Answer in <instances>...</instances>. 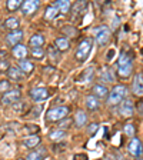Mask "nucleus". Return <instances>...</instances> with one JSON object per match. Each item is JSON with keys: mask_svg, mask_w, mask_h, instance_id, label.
Wrapping results in <instances>:
<instances>
[{"mask_svg": "<svg viewBox=\"0 0 143 160\" xmlns=\"http://www.w3.org/2000/svg\"><path fill=\"white\" fill-rule=\"evenodd\" d=\"M99 80L103 83H113L115 82V72L113 69L105 66L99 70Z\"/></svg>", "mask_w": 143, "mask_h": 160, "instance_id": "f8f14e48", "label": "nucleus"}, {"mask_svg": "<svg viewBox=\"0 0 143 160\" xmlns=\"http://www.w3.org/2000/svg\"><path fill=\"white\" fill-rule=\"evenodd\" d=\"M123 160H127V159H123Z\"/></svg>", "mask_w": 143, "mask_h": 160, "instance_id": "de8ad7c7", "label": "nucleus"}, {"mask_svg": "<svg viewBox=\"0 0 143 160\" xmlns=\"http://www.w3.org/2000/svg\"><path fill=\"white\" fill-rule=\"evenodd\" d=\"M132 73H133V63L125 64V66H117V74L122 79H127Z\"/></svg>", "mask_w": 143, "mask_h": 160, "instance_id": "4be33fe9", "label": "nucleus"}, {"mask_svg": "<svg viewBox=\"0 0 143 160\" xmlns=\"http://www.w3.org/2000/svg\"><path fill=\"white\" fill-rule=\"evenodd\" d=\"M54 47H56L59 52H64V50H67L70 47V40L64 36L57 37V39L54 40Z\"/></svg>", "mask_w": 143, "mask_h": 160, "instance_id": "393cba45", "label": "nucleus"}, {"mask_svg": "<svg viewBox=\"0 0 143 160\" xmlns=\"http://www.w3.org/2000/svg\"><path fill=\"white\" fill-rule=\"evenodd\" d=\"M44 44V37L42 36V34L36 33L33 34V36L29 39V46L32 47V49H37V47H42Z\"/></svg>", "mask_w": 143, "mask_h": 160, "instance_id": "bb28decb", "label": "nucleus"}, {"mask_svg": "<svg viewBox=\"0 0 143 160\" xmlns=\"http://www.w3.org/2000/svg\"><path fill=\"white\" fill-rule=\"evenodd\" d=\"M127 150H129V153L133 157H142V154H143L142 142H140L137 137H132L129 144H127Z\"/></svg>", "mask_w": 143, "mask_h": 160, "instance_id": "423d86ee", "label": "nucleus"}, {"mask_svg": "<svg viewBox=\"0 0 143 160\" xmlns=\"http://www.w3.org/2000/svg\"><path fill=\"white\" fill-rule=\"evenodd\" d=\"M50 93L46 87H36V89L30 90V97L33 102H43V100L49 99Z\"/></svg>", "mask_w": 143, "mask_h": 160, "instance_id": "9b49d317", "label": "nucleus"}, {"mask_svg": "<svg viewBox=\"0 0 143 160\" xmlns=\"http://www.w3.org/2000/svg\"><path fill=\"white\" fill-rule=\"evenodd\" d=\"M84 104H86V109L90 110V112H96L100 107V100L96 99L93 94H87L84 97Z\"/></svg>", "mask_w": 143, "mask_h": 160, "instance_id": "2eb2a0df", "label": "nucleus"}, {"mask_svg": "<svg viewBox=\"0 0 143 160\" xmlns=\"http://www.w3.org/2000/svg\"><path fill=\"white\" fill-rule=\"evenodd\" d=\"M132 93L137 97H143V73H136L132 82Z\"/></svg>", "mask_w": 143, "mask_h": 160, "instance_id": "1a4fd4ad", "label": "nucleus"}, {"mask_svg": "<svg viewBox=\"0 0 143 160\" xmlns=\"http://www.w3.org/2000/svg\"><path fill=\"white\" fill-rule=\"evenodd\" d=\"M73 123L76 127H84L87 123V114L86 112L83 110H77L76 114H74V119H73Z\"/></svg>", "mask_w": 143, "mask_h": 160, "instance_id": "aec40b11", "label": "nucleus"}, {"mask_svg": "<svg viewBox=\"0 0 143 160\" xmlns=\"http://www.w3.org/2000/svg\"><path fill=\"white\" fill-rule=\"evenodd\" d=\"M26 130H27V132H30L32 134H34V133H37V132H39V126H36V124H29V126L26 127Z\"/></svg>", "mask_w": 143, "mask_h": 160, "instance_id": "a19ab883", "label": "nucleus"}, {"mask_svg": "<svg viewBox=\"0 0 143 160\" xmlns=\"http://www.w3.org/2000/svg\"><path fill=\"white\" fill-rule=\"evenodd\" d=\"M44 73H47V74H52L54 72V67L53 66H44Z\"/></svg>", "mask_w": 143, "mask_h": 160, "instance_id": "37998d69", "label": "nucleus"}, {"mask_svg": "<svg viewBox=\"0 0 143 160\" xmlns=\"http://www.w3.org/2000/svg\"><path fill=\"white\" fill-rule=\"evenodd\" d=\"M93 36H94V42H96L97 46L103 47L109 43L110 37H112V32H110V29L107 26L102 24V26L96 27V29L93 30Z\"/></svg>", "mask_w": 143, "mask_h": 160, "instance_id": "7ed1b4c3", "label": "nucleus"}, {"mask_svg": "<svg viewBox=\"0 0 143 160\" xmlns=\"http://www.w3.org/2000/svg\"><path fill=\"white\" fill-rule=\"evenodd\" d=\"M23 39V30H14V32H9V34L6 36V43L9 46H16L20 43V40Z\"/></svg>", "mask_w": 143, "mask_h": 160, "instance_id": "ddd939ff", "label": "nucleus"}, {"mask_svg": "<svg viewBox=\"0 0 143 160\" xmlns=\"http://www.w3.org/2000/svg\"><path fill=\"white\" fill-rule=\"evenodd\" d=\"M93 74H94V67L89 66L87 69H84L83 73L79 76V83H87V82H92Z\"/></svg>", "mask_w": 143, "mask_h": 160, "instance_id": "5701e85b", "label": "nucleus"}, {"mask_svg": "<svg viewBox=\"0 0 143 160\" xmlns=\"http://www.w3.org/2000/svg\"><path fill=\"white\" fill-rule=\"evenodd\" d=\"M66 147H67L66 143H62V142H60V143H57V144H54L53 146V152L54 153H62L63 149H66Z\"/></svg>", "mask_w": 143, "mask_h": 160, "instance_id": "ea45409f", "label": "nucleus"}, {"mask_svg": "<svg viewBox=\"0 0 143 160\" xmlns=\"http://www.w3.org/2000/svg\"><path fill=\"white\" fill-rule=\"evenodd\" d=\"M46 156H47V149L44 146H40L37 150L27 154L26 160H43Z\"/></svg>", "mask_w": 143, "mask_h": 160, "instance_id": "f3484780", "label": "nucleus"}, {"mask_svg": "<svg viewBox=\"0 0 143 160\" xmlns=\"http://www.w3.org/2000/svg\"><path fill=\"white\" fill-rule=\"evenodd\" d=\"M97 130H99V124L97 123H90L89 126H87V134H89V136H93Z\"/></svg>", "mask_w": 143, "mask_h": 160, "instance_id": "e433bc0d", "label": "nucleus"}, {"mask_svg": "<svg viewBox=\"0 0 143 160\" xmlns=\"http://www.w3.org/2000/svg\"><path fill=\"white\" fill-rule=\"evenodd\" d=\"M3 27H4V29H7L9 32H14V30H19V27H20V20L17 19V17H14V16H10V17H7V19L4 20Z\"/></svg>", "mask_w": 143, "mask_h": 160, "instance_id": "a211bd4d", "label": "nucleus"}, {"mask_svg": "<svg viewBox=\"0 0 143 160\" xmlns=\"http://www.w3.org/2000/svg\"><path fill=\"white\" fill-rule=\"evenodd\" d=\"M19 70L22 72L23 74H29V73H32L33 72V69H34V64L30 62V60H27V59H23V60H19Z\"/></svg>", "mask_w": 143, "mask_h": 160, "instance_id": "412c9836", "label": "nucleus"}, {"mask_svg": "<svg viewBox=\"0 0 143 160\" xmlns=\"http://www.w3.org/2000/svg\"><path fill=\"white\" fill-rule=\"evenodd\" d=\"M137 113H139L140 116H143V100L140 103H137Z\"/></svg>", "mask_w": 143, "mask_h": 160, "instance_id": "c03bdc74", "label": "nucleus"}, {"mask_svg": "<svg viewBox=\"0 0 143 160\" xmlns=\"http://www.w3.org/2000/svg\"><path fill=\"white\" fill-rule=\"evenodd\" d=\"M74 160H87V157L84 154H76L74 156Z\"/></svg>", "mask_w": 143, "mask_h": 160, "instance_id": "a18cd8bd", "label": "nucleus"}, {"mask_svg": "<svg viewBox=\"0 0 143 160\" xmlns=\"http://www.w3.org/2000/svg\"><path fill=\"white\" fill-rule=\"evenodd\" d=\"M9 67H10V64L7 60L0 59V73H6L7 70H9Z\"/></svg>", "mask_w": 143, "mask_h": 160, "instance_id": "58836bf2", "label": "nucleus"}, {"mask_svg": "<svg viewBox=\"0 0 143 160\" xmlns=\"http://www.w3.org/2000/svg\"><path fill=\"white\" fill-rule=\"evenodd\" d=\"M66 137H67V132H64V130H60V129L53 130V132H50V134H49V139H52L54 143H56V142H57V143L63 142Z\"/></svg>", "mask_w": 143, "mask_h": 160, "instance_id": "a878e982", "label": "nucleus"}, {"mask_svg": "<svg viewBox=\"0 0 143 160\" xmlns=\"http://www.w3.org/2000/svg\"><path fill=\"white\" fill-rule=\"evenodd\" d=\"M39 6H40L39 0H26V2L22 3L20 10H22V13H23L24 16H30V14L36 13L37 9H39Z\"/></svg>", "mask_w": 143, "mask_h": 160, "instance_id": "6e6552de", "label": "nucleus"}, {"mask_svg": "<svg viewBox=\"0 0 143 160\" xmlns=\"http://www.w3.org/2000/svg\"><path fill=\"white\" fill-rule=\"evenodd\" d=\"M57 14H59V10H57L54 6H49L46 9V12H44L43 17H44V20H53L57 17Z\"/></svg>", "mask_w": 143, "mask_h": 160, "instance_id": "c85d7f7f", "label": "nucleus"}, {"mask_svg": "<svg viewBox=\"0 0 143 160\" xmlns=\"http://www.w3.org/2000/svg\"><path fill=\"white\" fill-rule=\"evenodd\" d=\"M47 57H49L53 63H57L60 60V52L54 46H50L49 49H47Z\"/></svg>", "mask_w": 143, "mask_h": 160, "instance_id": "cd10ccee", "label": "nucleus"}, {"mask_svg": "<svg viewBox=\"0 0 143 160\" xmlns=\"http://www.w3.org/2000/svg\"><path fill=\"white\" fill-rule=\"evenodd\" d=\"M57 10H59V13H69V10L72 9V3H70L69 0H56L53 4Z\"/></svg>", "mask_w": 143, "mask_h": 160, "instance_id": "b1692460", "label": "nucleus"}, {"mask_svg": "<svg viewBox=\"0 0 143 160\" xmlns=\"http://www.w3.org/2000/svg\"><path fill=\"white\" fill-rule=\"evenodd\" d=\"M125 134L129 137H135V132H136V127H135L133 123H126L125 124V129H123Z\"/></svg>", "mask_w": 143, "mask_h": 160, "instance_id": "473e14b6", "label": "nucleus"}, {"mask_svg": "<svg viewBox=\"0 0 143 160\" xmlns=\"http://www.w3.org/2000/svg\"><path fill=\"white\" fill-rule=\"evenodd\" d=\"M135 160H143L142 157H135Z\"/></svg>", "mask_w": 143, "mask_h": 160, "instance_id": "49530a36", "label": "nucleus"}, {"mask_svg": "<svg viewBox=\"0 0 143 160\" xmlns=\"http://www.w3.org/2000/svg\"><path fill=\"white\" fill-rule=\"evenodd\" d=\"M62 32H63L64 34H70V36H77V30L74 29L73 26H66L62 29Z\"/></svg>", "mask_w": 143, "mask_h": 160, "instance_id": "c9c22d12", "label": "nucleus"}, {"mask_svg": "<svg viewBox=\"0 0 143 160\" xmlns=\"http://www.w3.org/2000/svg\"><path fill=\"white\" fill-rule=\"evenodd\" d=\"M10 90V82L7 79H3L0 80V93H2V96H3L4 93H7Z\"/></svg>", "mask_w": 143, "mask_h": 160, "instance_id": "f704fd0d", "label": "nucleus"}, {"mask_svg": "<svg viewBox=\"0 0 143 160\" xmlns=\"http://www.w3.org/2000/svg\"><path fill=\"white\" fill-rule=\"evenodd\" d=\"M69 114V107L67 106H57V107H53V109H50L49 112L46 113V120L47 122H56L59 123L60 120H63L67 117Z\"/></svg>", "mask_w": 143, "mask_h": 160, "instance_id": "20e7f679", "label": "nucleus"}, {"mask_svg": "<svg viewBox=\"0 0 143 160\" xmlns=\"http://www.w3.org/2000/svg\"><path fill=\"white\" fill-rule=\"evenodd\" d=\"M20 97H22V93H20L19 89H10L7 93H4L3 96L0 97V102H2V104H4V106H9V104L13 106L14 103H17L20 100Z\"/></svg>", "mask_w": 143, "mask_h": 160, "instance_id": "39448f33", "label": "nucleus"}, {"mask_svg": "<svg viewBox=\"0 0 143 160\" xmlns=\"http://www.w3.org/2000/svg\"><path fill=\"white\" fill-rule=\"evenodd\" d=\"M119 114L123 117H132L135 114V103L130 99L123 100L119 104Z\"/></svg>", "mask_w": 143, "mask_h": 160, "instance_id": "0eeeda50", "label": "nucleus"}, {"mask_svg": "<svg viewBox=\"0 0 143 160\" xmlns=\"http://www.w3.org/2000/svg\"><path fill=\"white\" fill-rule=\"evenodd\" d=\"M92 94L99 100H107L109 89H107V86L103 83H96V84H93V87H92Z\"/></svg>", "mask_w": 143, "mask_h": 160, "instance_id": "9d476101", "label": "nucleus"}, {"mask_svg": "<svg viewBox=\"0 0 143 160\" xmlns=\"http://www.w3.org/2000/svg\"><path fill=\"white\" fill-rule=\"evenodd\" d=\"M27 53H29L27 47L24 46V44H22V43L16 44V46H14L13 49H12V54H13V57H16V59H19V60L26 59Z\"/></svg>", "mask_w": 143, "mask_h": 160, "instance_id": "dca6fc26", "label": "nucleus"}, {"mask_svg": "<svg viewBox=\"0 0 143 160\" xmlns=\"http://www.w3.org/2000/svg\"><path fill=\"white\" fill-rule=\"evenodd\" d=\"M22 0H7L6 2V7L9 12H16L17 9H20L22 7Z\"/></svg>", "mask_w": 143, "mask_h": 160, "instance_id": "c756f323", "label": "nucleus"}, {"mask_svg": "<svg viewBox=\"0 0 143 160\" xmlns=\"http://www.w3.org/2000/svg\"><path fill=\"white\" fill-rule=\"evenodd\" d=\"M6 74H7V80H12V82H20V80H23V77H24V74L22 73L19 70V67H16V66H10L9 67V70L6 72Z\"/></svg>", "mask_w": 143, "mask_h": 160, "instance_id": "4468645a", "label": "nucleus"}, {"mask_svg": "<svg viewBox=\"0 0 143 160\" xmlns=\"http://www.w3.org/2000/svg\"><path fill=\"white\" fill-rule=\"evenodd\" d=\"M70 126H72V119H69V117H66V119H63V120H60L59 123H57V129L64 130V132H66Z\"/></svg>", "mask_w": 143, "mask_h": 160, "instance_id": "72a5a7b5", "label": "nucleus"}, {"mask_svg": "<svg viewBox=\"0 0 143 160\" xmlns=\"http://www.w3.org/2000/svg\"><path fill=\"white\" fill-rule=\"evenodd\" d=\"M40 112H42V106H39V104H36V109H32L30 110V113H27V117H37L40 114Z\"/></svg>", "mask_w": 143, "mask_h": 160, "instance_id": "4c0bfd02", "label": "nucleus"}, {"mask_svg": "<svg viewBox=\"0 0 143 160\" xmlns=\"http://www.w3.org/2000/svg\"><path fill=\"white\" fill-rule=\"evenodd\" d=\"M92 49H93V40L89 39V37H86V39L82 40V42L79 43V46H77V49H76V54H74L77 62H84V60L89 57Z\"/></svg>", "mask_w": 143, "mask_h": 160, "instance_id": "f03ea898", "label": "nucleus"}, {"mask_svg": "<svg viewBox=\"0 0 143 160\" xmlns=\"http://www.w3.org/2000/svg\"><path fill=\"white\" fill-rule=\"evenodd\" d=\"M30 53H32L33 59H36V60H42V59L44 57V54H46V52H44L43 47H37V49H32V50H30Z\"/></svg>", "mask_w": 143, "mask_h": 160, "instance_id": "2f4dec72", "label": "nucleus"}, {"mask_svg": "<svg viewBox=\"0 0 143 160\" xmlns=\"http://www.w3.org/2000/svg\"><path fill=\"white\" fill-rule=\"evenodd\" d=\"M127 94H129L127 86H125V84H116V86L109 92L107 104H109V106H119L123 100L127 99Z\"/></svg>", "mask_w": 143, "mask_h": 160, "instance_id": "f257e3e1", "label": "nucleus"}, {"mask_svg": "<svg viewBox=\"0 0 143 160\" xmlns=\"http://www.w3.org/2000/svg\"><path fill=\"white\" fill-rule=\"evenodd\" d=\"M132 63V59H130V54L127 52H122L117 59V66H125V64Z\"/></svg>", "mask_w": 143, "mask_h": 160, "instance_id": "7c9ffc66", "label": "nucleus"}, {"mask_svg": "<svg viewBox=\"0 0 143 160\" xmlns=\"http://www.w3.org/2000/svg\"><path fill=\"white\" fill-rule=\"evenodd\" d=\"M40 142H42V139H40L39 134H29V136L23 140V144L26 147H29V149H36L40 144Z\"/></svg>", "mask_w": 143, "mask_h": 160, "instance_id": "6ab92c4d", "label": "nucleus"}, {"mask_svg": "<svg viewBox=\"0 0 143 160\" xmlns=\"http://www.w3.org/2000/svg\"><path fill=\"white\" fill-rule=\"evenodd\" d=\"M119 23H120L119 17H115V19L112 20V27H113V29H117V27H119Z\"/></svg>", "mask_w": 143, "mask_h": 160, "instance_id": "79ce46f5", "label": "nucleus"}]
</instances>
